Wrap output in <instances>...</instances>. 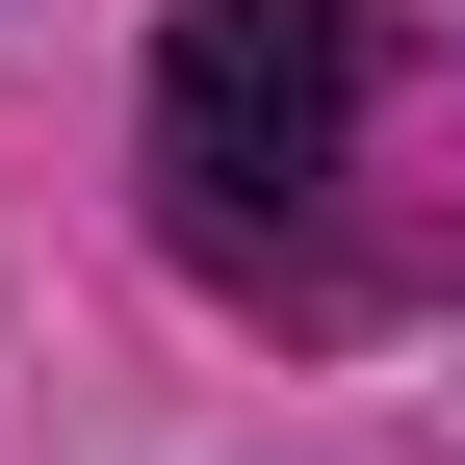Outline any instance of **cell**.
<instances>
[{"label": "cell", "mask_w": 465, "mask_h": 465, "mask_svg": "<svg viewBox=\"0 0 465 465\" xmlns=\"http://www.w3.org/2000/svg\"><path fill=\"white\" fill-rule=\"evenodd\" d=\"M336 130H362V0H182L155 26V182H182L207 259L311 207Z\"/></svg>", "instance_id": "6da1fadb"}]
</instances>
